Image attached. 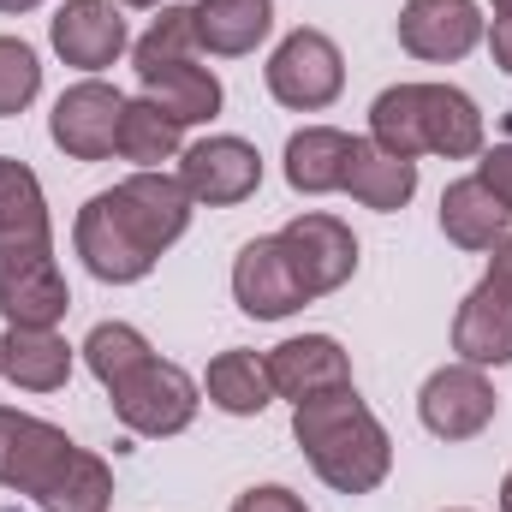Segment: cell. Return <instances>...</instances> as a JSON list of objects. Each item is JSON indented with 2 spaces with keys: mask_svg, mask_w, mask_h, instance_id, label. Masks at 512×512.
<instances>
[{
  "mask_svg": "<svg viewBox=\"0 0 512 512\" xmlns=\"http://www.w3.org/2000/svg\"><path fill=\"white\" fill-rule=\"evenodd\" d=\"M66 310L72 292L54 262L42 185L24 161L0 155V316L6 328H54Z\"/></svg>",
  "mask_w": 512,
  "mask_h": 512,
  "instance_id": "cell-1",
  "label": "cell"
},
{
  "mask_svg": "<svg viewBox=\"0 0 512 512\" xmlns=\"http://www.w3.org/2000/svg\"><path fill=\"white\" fill-rule=\"evenodd\" d=\"M0 489L30 495L42 512H108L114 471L84 453L66 429L0 405Z\"/></svg>",
  "mask_w": 512,
  "mask_h": 512,
  "instance_id": "cell-2",
  "label": "cell"
},
{
  "mask_svg": "<svg viewBox=\"0 0 512 512\" xmlns=\"http://www.w3.org/2000/svg\"><path fill=\"white\" fill-rule=\"evenodd\" d=\"M292 441L304 447L310 471L334 495H370L393 471V441L382 417L358 399V387H334V393L292 405Z\"/></svg>",
  "mask_w": 512,
  "mask_h": 512,
  "instance_id": "cell-3",
  "label": "cell"
},
{
  "mask_svg": "<svg viewBox=\"0 0 512 512\" xmlns=\"http://www.w3.org/2000/svg\"><path fill=\"white\" fill-rule=\"evenodd\" d=\"M370 137L405 161H417V155L471 161V155H483V114L453 84H393L370 108Z\"/></svg>",
  "mask_w": 512,
  "mask_h": 512,
  "instance_id": "cell-4",
  "label": "cell"
},
{
  "mask_svg": "<svg viewBox=\"0 0 512 512\" xmlns=\"http://www.w3.org/2000/svg\"><path fill=\"white\" fill-rule=\"evenodd\" d=\"M108 393H114V417L126 423L131 435H149V441L191 429V417H197V405H203V387L191 382L179 364L155 358V352L131 370L126 382L108 387Z\"/></svg>",
  "mask_w": 512,
  "mask_h": 512,
  "instance_id": "cell-5",
  "label": "cell"
},
{
  "mask_svg": "<svg viewBox=\"0 0 512 512\" xmlns=\"http://www.w3.org/2000/svg\"><path fill=\"white\" fill-rule=\"evenodd\" d=\"M453 352L459 364H477V370L512 364V233L495 245L489 274L453 316Z\"/></svg>",
  "mask_w": 512,
  "mask_h": 512,
  "instance_id": "cell-6",
  "label": "cell"
},
{
  "mask_svg": "<svg viewBox=\"0 0 512 512\" xmlns=\"http://www.w3.org/2000/svg\"><path fill=\"white\" fill-rule=\"evenodd\" d=\"M346 90V60L334 48L328 30H292L274 60H268V96L292 114H316L328 102H340Z\"/></svg>",
  "mask_w": 512,
  "mask_h": 512,
  "instance_id": "cell-7",
  "label": "cell"
},
{
  "mask_svg": "<svg viewBox=\"0 0 512 512\" xmlns=\"http://www.w3.org/2000/svg\"><path fill=\"white\" fill-rule=\"evenodd\" d=\"M280 251L292 262L304 298H328V292H340L358 274V239H352V227L334 221V215H322V209L286 221L280 227Z\"/></svg>",
  "mask_w": 512,
  "mask_h": 512,
  "instance_id": "cell-8",
  "label": "cell"
},
{
  "mask_svg": "<svg viewBox=\"0 0 512 512\" xmlns=\"http://www.w3.org/2000/svg\"><path fill=\"white\" fill-rule=\"evenodd\" d=\"M108 197H114V209L126 215V227L137 233V245L149 256H161L167 245H179L185 227H191V191L179 185V173L137 167V173L120 179Z\"/></svg>",
  "mask_w": 512,
  "mask_h": 512,
  "instance_id": "cell-9",
  "label": "cell"
},
{
  "mask_svg": "<svg viewBox=\"0 0 512 512\" xmlns=\"http://www.w3.org/2000/svg\"><path fill=\"white\" fill-rule=\"evenodd\" d=\"M495 411H501V399L477 364H447L417 393V417L435 441H471L495 423Z\"/></svg>",
  "mask_w": 512,
  "mask_h": 512,
  "instance_id": "cell-10",
  "label": "cell"
},
{
  "mask_svg": "<svg viewBox=\"0 0 512 512\" xmlns=\"http://www.w3.org/2000/svg\"><path fill=\"white\" fill-rule=\"evenodd\" d=\"M120 120H126V96L102 78H84L72 84L60 102H54V120L48 137L72 155V161H108L120 149Z\"/></svg>",
  "mask_w": 512,
  "mask_h": 512,
  "instance_id": "cell-11",
  "label": "cell"
},
{
  "mask_svg": "<svg viewBox=\"0 0 512 512\" xmlns=\"http://www.w3.org/2000/svg\"><path fill=\"white\" fill-rule=\"evenodd\" d=\"M179 185L191 191V203H209V209H233L256 197L262 185V155L245 137H203L179 155Z\"/></svg>",
  "mask_w": 512,
  "mask_h": 512,
  "instance_id": "cell-12",
  "label": "cell"
},
{
  "mask_svg": "<svg viewBox=\"0 0 512 512\" xmlns=\"http://www.w3.org/2000/svg\"><path fill=\"white\" fill-rule=\"evenodd\" d=\"M72 239H78V256H84V268H90L96 280L131 286V280H143V274L155 268V256L137 245V233L126 227V215L114 209V197H108V191H96V197L78 209Z\"/></svg>",
  "mask_w": 512,
  "mask_h": 512,
  "instance_id": "cell-13",
  "label": "cell"
},
{
  "mask_svg": "<svg viewBox=\"0 0 512 512\" xmlns=\"http://www.w3.org/2000/svg\"><path fill=\"white\" fill-rule=\"evenodd\" d=\"M483 42V12L477 0H405L399 12V48L417 60H465Z\"/></svg>",
  "mask_w": 512,
  "mask_h": 512,
  "instance_id": "cell-14",
  "label": "cell"
},
{
  "mask_svg": "<svg viewBox=\"0 0 512 512\" xmlns=\"http://www.w3.org/2000/svg\"><path fill=\"white\" fill-rule=\"evenodd\" d=\"M268 358V382L280 399L304 405L316 393H334V387H352V358L334 334H298V340H280Z\"/></svg>",
  "mask_w": 512,
  "mask_h": 512,
  "instance_id": "cell-15",
  "label": "cell"
},
{
  "mask_svg": "<svg viewBox=\"0 0 512 512\" xmlns=\"http://www.w3.org/2000/svg\"><path fill=\"white\" fill-rule=\"evenodd\" d=\"M233 298L256 322H280V316L310 304L298 274H292V262H286V251H280V233L274 239H251L245 251L233 256Z\"/></svg>",
  "mask_w": 512,
  "mask_h": 512,
  "instance_id": "cell-16",
  "label": "cell"
},
{
  "mask_svg": "<svg viewBox=\"0 0 512 512\" xmlns=\"http://www.w3.org/2000/svg\"><path fill=\"white\" fill-rule=\"evenodd\" d=\"M48 36H54V54H60L66 66H78V72L114 66V60L126 54V42H131L126 18H120L114 0H66V6L54 12Z\"/></svg>",
  "mask_w": 512,
  "mask_h": 512,
  "instance_id": "cell-17",
  "label": "cell"
},
{
  "mask_svg": "<svg viewBox=\"0 0 512 512\" xmlns=\"http://www.w3.org/2000/svg\"><path fill=\"white\" fill-rule=\"evenodd\" d=\"M512 227V209L477 179V173H465V179H453L447 191H441V233L459 245V251H495L501 239H507Z\"/></svg>",
  "mask_w": 512,
  "mask_h": 512,
  "instance_id": "cell-18",
  "label": "cell"
},
{
  "mask_svg": "<svg viewBox=\"0 0 512 512\" xmlns=\"http://www.w3.org/2000/svg\"><path fill=\"white\" fill-rule=\"evenodd\" d=\"M352 143L340 126H304L286 137V185L298 197H322V191H346V167H352Z\"/></svg>",
  "mask_w": 512,
  "mask_h": 512,
  "instance_id": "cell-19",
  "label": "cell"
},
{
  "mask_svg": "<svg viewBox=\"0 0 512 512\" xmlns=\"http://www.w3.org/2000/svg\"><path fill=\"white\" fill-rule=\"evenodd\" d=\"M0 376L24 393H54L72 376V346L54 328H6L0 340Z\"/></svg>",
  "mask_w": 512,
  "mask_h": 512,
  "instance_id": "cell-20",
  "label": "cell"
},
{
  "mask_svg": "<svg viewBox=\"0 0 512 512\" xmlns=\"http://www.w3.org/2000/svg\"><path fill=\"white\" fill-rule=\"evenodd\" d=\"M346 191H352L364 209L393 215V209H405L411 191H417V161L382 149L376 137H358V143H352V167H346Z\"/></svg>",
  "mask_w": 512,
  "mask_h": 512,
  "instance_id": "cell-21",
  "label": "cell"
},
{
  "mask_svg": "<svg viewBox=\"0 0 512 512\" xmlns=\"http://www.w3.org/2000/svg\"><path fill=\"white\" fill-rule=\"evenodd\" d=\"M143 96L173 120V126H203L221 114V78L197 60H179V66H161V72H143Z\"/></svg>",
  "mask_w": 512,
  "mask_h": 512,
  "instance_id": "cell-22",
  "label": "cell"
},
{
  "mask_svg": "<svg viewBox=\"0 0 512 512\" xmlns=\"http://www.w3.org/2000/svg\"><path fill=\"white\" fill-rule=\"evenodd\" d=\"M191 12H197V42L221 60L251 54L274 30V0H197Z\"/></svg>",
  "mask_w": 512,
  "mask_h": 512,
  "instance_id": "cell-23",
  "label": "cell"
},
{
  "mask_svg": "<svg viewBox=\"0 0 512 512\" xmlns=\"http://www.w3.org/2000/svg\"><path fill=\"white\" fill-rule=\"evenodd\" d=\"M209 405H221L227 417H256L268 399H274V382H268V358H256L245 346H233V352H221L215 364H209Z\"/></svg>",
  "mask_w": 512,
  "mask_h": 512,
  "instance_id": "cell-24",
  "label": "cell"
},
{
  "mask_svg": "<svg viewBox=\"0 0 512 512\" xmlns=\"http://www.w3.org/2000/svg\"><path fill=\"white\" fill-rule=\"evenodd\" d=\"M197 12L191 6H161V18L131 42V66L137 78L143 72H161V66H179V60H197Z\"/></svg>",
  "mask_w": 512,
  "mask_h": 512,
  "instance_id": "cell-25",
  "label": "cell"
},
{
  "mask_svg": "<svg viewBox=\"0 0 512 512\" xmlns=\"http://www.w3.org/2000/svg\"><path fill=\"white\" fill-rule=\"evenodd\" d=\"M179 131L149 96H137L126 102V120H120V155L137 161V167H161V161H179L185 155V143H179Z\"/></svg>",
  "mask_w": 512,
  "mask_h": 512,
  "instance_id": "cell-26",
  "label": "cell"
},
{
  "mask_svg": "<svg viewBox=\"0 0 512 512\" xmlns=\"http://www.w3.org/2000/svg\"><path fill=\"white\" fill-rule=\"evenodd\" d=\"M84 352V364H90V376L102 387H114V382H126L131 370L149 358V340L131 328V322H96L90 328V340L78 346Z\"/></svg>",
  "mask_w": 512,
  "mask_h": 512,
  "instance_id": "cell-27",
  "label": "cell"
},
{
  "mask_svg": "<svg viewBox=\"0 0 512 512\" xmlns=\"http://www.w3.org/2000/svg\"><path fill=\"white\" fill-rule=\"evenodd\" d=\"M36 90H42V60H36V48L18 42V36H0V120L24 114V108L36 102Z\"/></svg>",
  "mask_w": 512,
  "mask_h": 512,
  "instance_id": "cell-28",
  "label": "cell"
},
{
  "mask_svg": "<svg viewBox=\"0 0 512 512\" xmlns=\"http://www.w3.org/2000/svg\"><path fill=\"white\" fill-rule=\"evenodd\" d=\"M233 512H310L304 507V495H292L286 483H262V489H245Z\"/></svg>",
  "mask_w": 512,
  "mask_h": 512,
  "instance_id": "cell-29",
  "label": "cell"
},
{
  "mask_svg": "<svg viewBox=\"0 0 512 512\" xmlns=\"http://www.w3.org/2000/svg\"><path fill=\"white\" fill-rule=\"evenodd\" d=\"M477 179L501 197L512 209V143H495V149H483V161H477Z\"/></svg>",
  "mask_w": 512,
  "mask_h": 512,
  "instance_id": "cell-30",
  "label": "cell"
},
{
  "mask_svg": "<svg viewBox=\"0 0 512 512\" xmlns=\"http://www.w3.org/2000/svg\"><path fill=\"white\" fill-rule=\"evenodd\" d=\"M42 0H0V12H36Z\"/></svg>",
  "mask_w": 512,
  "mask_h": 512,
  "instance_id": "cell-31",
  "label": "cell"
},
{
  "mask_svg": "<svg viewBox=\"0 0 512 512\" xmlns=\"http://www.w3.org/2000/svg\"><path fill=\"white\" fill-rule=\"evenodd\" d=\"M501 512H512V471H507V483H501Z\"/></svg>",
  "mask_w": 512,
  "mask_h": 512,
  "instance_id": "cell-32",
  "label": "cell"
},
{
  "mask_svg": "<svg viewBox=\"0 0 512 512\" xmlns=\"http://www.w3.org/2000/svg\"><path fill=\"white\" fill-rule=\"evenodd\" d=\"M495 6V18H512V0H489Z\"/></svg>",
  "mask_w": 512,
  "mask_h": 512,
  "instance_id": "cell-33",
  "label": "cell"
},
{
  "mask_svg": "<svg viewBox=\"0 0 512 512\" xmlns=\"http://www.w3.org/2000/svg\"><path fill=\"white\" fill-rule=\"evenodd\" d=\"M114 6H161V0H114Z\"/></svg>",
  "mask_w": 512,
  "mask_h": 512,
  "instance_id": "cell-34",
  "label": "cell"
}]
</instances>
